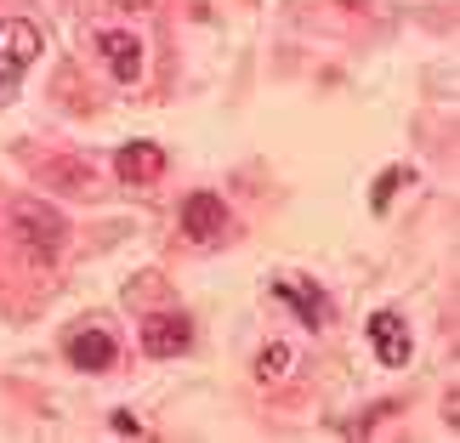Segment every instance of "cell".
<instances>
[{
	"mask_svg": "<svg viewBox=\"0 0 460 443\" xmlns=\"http://www.w3.org/2000/svg\"><path fill=\"white\" fill-rule=\"evenodd\" d=\"M182 234L193 244H217L227 234V205L217 199V193H188L182 199Z\"/></svg>",
	"mask_w": 460,
	"mask_h": 443,
	"instance_id": "obj_4",
	"label": "cell"
},
{
	"mask_svg": "<svg viewBox=\"0 0 460 443\" xmlns=\"http://www.w3.org/2000/svg\"><path fill=\"white\" fill-rule=\"evenodd\" d=\"M369 341H376V359L386 369H403V364H410V352H415L410 324H403V313H393V307H381L376 318H369Z\"/></svg>",
	"mask_w": 460,
	"mask_h": 443,
	"instance_id": "obj_3",
	"label": "cell"
},
{
	"mask_svg": "<svg viewBox=\"0 0 460 443\" xmlns=\"http://www.w3.org/2000/svg\"><path fill=\"white\" fill-rule=\"evenodd\" d=\"M188 341H193L188 318H176V313L143 318V352H148V359H176V352H188Z\"/></svg>",
	"mask_w": 460,
	"mask_h": 443,
	"instance_id": "obj_6",
	"label": "cell"
},
{
	"mask_svg": "<svg viewBox=\"0 0 460 443\" xmlns=\"http://www.w3.org/2000/svg\"><path fill=\"white\" fill-rule=\"evenodd\" d=\"M398 182H410V171H386L381 176V182H376V193H369V205H376V210H386V205H393V193H398Z\"/></svg>",
	"mask_w": 460,
	"mask_h": 443,
	"instance_id": "obj_11",
	"label": "cell"
},
{
	"mask_svg": "<svg viewBox=\"0 0 460 443\" xmlns=\"http://www.w3.org/2000/svg\"><path fill=\"white\" fill-rule=\"evenodd\" d=\"M109 6H119V12H148V0H109Z\"/></svg>",
	"mask_w": 460,
	"mask_h": 443,
	"instance_id": "obj_12",
	"label": "cell"
},
{
	"mask_svg": "<svg viewBox=\"0 0 460 443\" xmlns=\"http://www.w3.org/2000/svg\"><path fill=\"white\" fill-rule=\"evenodd\" d=\"M63 352H68V364H75V369H92V376H97V369H114V335L97 330V324L75 330L63 341Z\"/></svg>",
	"mask_w": 460,
	"mask_h": 443,
	"instance_id": "obj_7",
	"label": "cell"
},
{
	"mask_svg": "<svg viewBox=\"0 0 460 443\" xmlns=\"http://www.w3.org/2000/svg\"><path fill=\"white\" fill-rule=\"evenodd\" d=\"M12 234L23 239L34 256H58L63 239H68V222H63V210L46 205V199H17L12 205Z\"/></svg>",
	"mask_w": 460,
	"mask_h": 443,
	"instance_id": "obj_1",
	"label": "cell"
},
{
	"mask_svg": "<svg viewBox=\"0 0 460 443\" xmlns=\"http://www.w3.org/2000/svg\"><path fill=\"white\" fill-rule=\"evenodd\" d=\"M97 46H102V63H109V75L119 80V85H137L143 80V40L137 34H126V29H102L97 34Z\"/></svg>",
	"mask_w": 460,
	"mask_h": 443,
	"instance_id": "obj_5",
	"label": "cell"
},
{
	"mask_svg": "<svg viewBox=\"0 0 460 443\" xmlns=\"http://www.w3.org/2000/svg\"><path fill=\"white\" fill-rule=\"evenodd\" d=\"M34 58H40V29L23 23V17H6L0 23V85H12V80H23Z\"/></svg>",
	"mask_w": 460,
	"mask_h": 443,
	"instance_id": "obj_2",
	"label": "cell"
},
{
	"mask_svg": "<svg viewBox=\"0 0 460 443\" xmlns=\"http://www.w3.org/2000/svg\"><path fill=\"white\" fill-rule=\"evenodd\" d=\"M290 364H296V352L273 341V347H261V359H256V376H261V381H279V376H290Z\"/></svg>",
	"mask_w": 460,
	"mask_h": 443,
	"instance_id": "obj_10",
	"label": "cell"
},
{
	"mask_svg": "<svg viewBox=\"0 0 460 443\" xmlns=\"http://www.w3.org/2000/svg\"><path fill=\"white\" fill-rule=\"evenodd\" d=\"M114 171H119V182L143 188V182H154V176L165 171V148L159 143H131V148L114 154Z\"/></svg>",
	"mask_w": 460,
	"mask_h": 443,
	"instance_id": "obj_8",
	"label": "cell"
},
{
	"mask_svg": "<svg viewBox=\"0 0 460 443\" xmlns=\"http://www.w3.org/2000/svg\"><path fill=\"white\" fill-rule=\"evenodd\" d=\"M273 296L279 301H290V307L296 313H302V324H324V318H330V307H324V296H318V290H302V285H290V279H279V285H273Z\"/></svg>",
	"mask_w": 460,
	"mask_h": 443,
	"instance_id": "obj_9",
	"label": "cell"
}]
</instances>
